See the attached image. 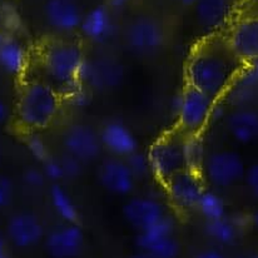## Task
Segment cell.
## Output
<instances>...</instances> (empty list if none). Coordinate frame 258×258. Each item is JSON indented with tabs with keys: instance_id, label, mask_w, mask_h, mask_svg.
<instances>
[{
	"instance_id": "cell-32",
	"label": "cell",
	"mask_w": 258,
	"mask_h": 258,
	"mask_svg": "<svg viewBox=\"0 0 258 258\" xmlns=\"http://www.w3.org/2000/svg\"><path fill=\"white\" fill-rule=\"evenodd\" d=\"M244 180L251 195L258 200V163L252 164L249 168H247Z\"/></svg>"
},
{
	"instance_id": "cell-40",
	"label": "cell",
	"mask_w": 258,
	"mask_h": 258,
	"mask_svg": "<svg viewBox=\"0 0 258 258\" xmlns=\"http://www.w3.org/2000/svg\"><path fill=\"white\" fill-rule=\"evenodd\" d=\"M8 35H9V34H8V33H5L4 30H0V44L4 42L5 38H7Z\"/></svg>"
},
{
	"instance_id": "cell-14",
	"label": "cell",
	"mask_w": 258,
	"mask_h": 258,
	"mask_svg": "<svg viewBox=\"0 0 258 258\" xmlns=\"http://www.w3.org/2000/svg\"><path fill=\"white\" fill-rule=\"evenodd\" d=\"M99 182L108 192L115 196H128L136 187L137 178L129 168L125 159L113 157L100 164Z\"/></svg>"
},
{
	"instance_id": "cell-27",
	"label": "cell",
	"mask_w": 258,
	"mask_h": 258,
	"mask_svg": "<svg viewBox=\"0 0 258 258\" xmlns=\"http://www.w3.org/2000/svg\"><path fill=\"white\" fill-rule=\"evenodd\" d=\"M125 161H127L129 168L133 172L134 177L137 179H144V178H148L151 175H153V169H152V164L151 161H149L148 153L144 154L137 151L136 153H133L128 158H125Z\"/></svg>"
},
{
	"instance_id": "cell-25",
	"label": "cell",
	"mask_w": 258,
	"mask_h": 258,
	"mask_svg": "<svg viewBox=\"0 0 258 258\" xmlns=\"http://www.w3.org/2000/svg\"><path fill=\"white\" fill-rule=\"evenodd\" d=\"M197 211L202 215L206 221L222 218L227 216V206L223 198L215 190L206 189L198 202Z\"/></svg>"
},
{
	"instance_id": "cell-18",
	"label": "cell",
	"mask_w": 258,
	"mask_h": 258,
	"mask_svg": "<svg viewBox=\"0 0 258 258\" xmlns=\"http://www.w3.org/2000/svg\"><path fill=\"white\" fill-rule=\"evenodd\" d=\"M228 133L241 144L258 141V112L252 108L241 107L229 113L226 118Z\"/></svg>"
},
{
	"instance_id": "cell-19",
	"label": "cell",
	"mask_w": 258,
	"mask_h": 258,
	"mask_svg": "<svg viewBox=\"0 0 258 258\" xmlns=\"http://www.w3.org/2000/svg\"><path fill=\"white\" fill-rule=\"evenodd\" d=\"M81 30L93 43L108 42L114 33V20L110 10L104 5H98L90 9L84 14Z\"/></svg>"
},
{
	"instance_id": "cell-5",
	"label": "cell",
	"mask_w": 258,
	"mask_h": 258,
	"mask_svg": "<svg viewBox=\"0 0 258 258\" xmlns=\"http://www.w3.org/2000/svg\"><path fill=\"white\" fill-rule=\"evenodd\" d=\"M216 103L217 99L207 93L187 84L178 99L177 114L180 131L187 136L201 134L211 122Z\"/></svg>"
},
{
	"instance_id": "cell-34",
	"label": "cell",
	"mask_w": 258,
	"mask_h": 258,
	"mask_svg": "<svg viewBox=\"0 0 258 258\" xmlns=\"http://www.w3.org/2000/svg\"><path fill=\"white\" fill-rule=\"evenodd\" d=\"M196 258H226L223 254L217 249H206V251L201 252Z\"/></svg>"
},
{
	"instance_id": "cell-9",
	"label": "cell",
	"mask_w": 258,
	"mask_h": 258,
	"mask_svg": "<svg viewBox=\"0 0 258 258\" xmlns=\"http://www.w3.org/2000/svg\"><path fill=\"white\" fill-rule=\"evenodd\" d=\"M125 38L132 51L139 55H151L163 45L164 32L162 25L153 18L141 17L129 24Z\"/></svg>"
},
{
	"instance_id": "cell-10",
	"label": "cell",
	"mask_w": 258,
	"mask_h": 258,
	"mask_svg": "<svg viewBox=\"0 0 258 258\" xmlns=\"http://www.w3.org/2000/svg\"><path fill=\"white\" fill-rule=\"evenodd\" d=\"M61 142L67 154L82 163L97 159L103 148L99 133L87 124H73L69 127L63 134Z\"/></svg>"
},
{
	"instance_id": "cell-16",
	"label": "cell",
	"mask_w": 258,
	"mask_h": 258,
	"mask_svg": "<svg viewBox=\"0 0 258 258\" xmlns=\"http://www.w3.org/2000/svg\"><path fill=\"white\" fill-rule=\"evenodd\" d=\"M84 246V233L78 223H67L50 232L45 242L53 258H76Z\"/></svg>"
},
{
	"instance_id": "cell-1",
	"label": "cell",
	"mask_w": 258,
	"mask_h": 258,
	"mask_svg": "<svg viewBox=\"0 0 258 258\" xmlns=\"http://www.w3.org/2000/svg\"><path fill=\"white\" fill-rule=\"evenodd\" d=\"M244 67L231 50L228 43L211 38L200 44L190 54L185 76L188 86L219 100L227 94Z\"/></svg>"
},
{
	"instance_id": "cell-39",
	"label": "cell",
	"mask_w": 258,
	"mask_h": 258,
	"mask_svg": "<svg viewBox=\"0 0 258 258\" xmlns=\"http://www.w3.org/2000/svg\"><path fill=\"white\" fill-rule=\"evenodd\" d=\"M127 2H129V0H112L113 5H115V7H122V5H124Z\"/></svg>"
},
{
	"instance_id": "cell-29",
	"label": "cell",
	"mask_w": 258,
	"mask_h": 258,
	"mask_svg": "<svg viewBox=\"0 0 258 258\" xmlns=\"http://www.w3.org/2000/svg\"><path fill=\"white\" fill-rule=\"evenodd\" d=\"M14 197V185L10 178L0 174V210L8 207Z\"/></svg>"
},
{
	"instance_id": "cell-23",
	"label": "cell",
	"mask_w": 258,
	"mask_h": 258,
	"mask_svg": "<svg viewBox=\"0 0 258 258\" xmlns=\"http://www.w3.org/2000/svg\"><path fill=\"white\" fill-rule=\"evenodd\" d=\"M119 78V72L115 69L114 64L112 67L103 61L99 64L84 61L83 69L81 73V79H84L88 83L94 86H113L114 82Z\"/></svg>"
},
{
	"instance_id": "cell-24",
	"label": "cell",
	"mask_w": 258,
	"mask_h": 258,
	"mask_svg": "<svg viewBox=\"0 0 258 258\" xmlns=\"http://www.w3.org/2000/svg\"><path fill=\"white\" fill-rule=\"evenodd\" d=\"M206 232L216 242L227 246L236 242L239 233V224L234 219L226 216L213 221H207Z\"/></svg>"
},
{
	"instance_id": "cell-11",
	"label": "cell",
	"mask_w": 258,
	"mask_h": 258,
	"mask_svg": "<svg viewBox=\"0 0 258 258\" xmlns=\"http://www.w3.org/2000/svg\"><path fill=\"white\" fill-rule=\"evenodd\" d=\"M227 43L244 66L251 64L258 56V17L244 18L236 23Z\"/></svg>"
},
{
	"instance_id": "cell-37",
	"label": "cell",
	"mask_w": 258,
	"mask_h": 258,
	"mask_svg": "<svg viewBox=\"0 0 258 258\" xmlns=\"http://www.w3.org/2000/svg\"><path fill=\"white\" fill-rule=\"evenodd\" d=\"M197 2L198 0H180V3H182L184 7H195V4Z\"/></svg>"
},
{
	"instance_id": "cell-7",
	"label": "cell",
	"mask_w": 258,
	"mask_h": 258,
	"mask_svg": "<svg viewBox=\"0 0 258 258\" xmlns=\"http://www.w3.org/2000/svg\"><path fill=\"white\" fill-rule=\"evenodd\" d=\"M137 246L143 253L153 258H177L179 243L174 237V224L171 217L167 216L152 228L138 232Z\"/></svg>"
},
{
	"instance_id": "cell-30",
	"label": "cell",
	"mask_w": 258,
	"mask_h": 258,
	"mask_svg": "<svg viewBox=\"0 0 258 258\" xmlns=\"http://www.w3.org/2000/svg\"><path fill=\"white\" fill-rule=\"evenodd\" d=\"M28 144V148H29L30 153L33 154V157L40 161L43 163L46 158H48L50 154H49L48 148H46L45 143L39 138V137H35V136H30L29 139L27 142Z\"/></svg>"
},
{
	"instance_id": "cell-3",
	"label": "cell",
	"mask_w": 258,
	"mask_h": 258,
	"mask_svg": "<svg viewBox=\"0 0 258 258\" xmlns=\"http://www.w3.org/2000/svg\"><path fill=\"white\" fill-rule=\"evenodd\" d=\"M60 108L59 92L49 83L33 81L24 84L17 103V122L25 131L48 127Z\"/></svg>"
},
{
	"instance_id": "cell-28",
	"label": "cell",
	"mask_w": 258,
	"mask_h": 258,
	"mask_svg": "<svg viewBox=\"0 0 258 258\" xmlns=\"http://www.w3.org/2000/svg\"><path fill=\"white\" fill-rule=\"evenodd\" d=\"M43 171L45 173L46 179L51 180L53 183H60L61 180L67 179V171L64 166L63 157H51L49 156L43 162Z\"/></svg>"
},
{
	"instance_id": "cell-41",
	"label": "cell",
	"mask_w": 258,
	"mask_h": 258,
	"mask_svg": "<svg viewBox=\"0 0 258 258\" xmlns=\"http://www.w3.org/2000/svg\"><path fill=\"white\" fill-rule=\"evenodd\" d=\"M133 258H153V257L148 256V254H146V253H142V254H137V256H134Z\"/></svg>"
},
{
	"instance_id": "cell-43",
	"label": "cell",
	"mask_w": 258,
	"mask_h": 258,
	"mask_svg": "<svg viewBox=\"0 0 258 258\" xmlns=\"http://www.w3.org/2000/svg\"><path fill=\"white\" fill-rule=\"evenodd\" d=\"M253 258H258V256H254V257H253Z\"/></svg>"
},
{
	"instance_id": "cell-42",
	"label": "cell",
	"mask_w": 258,
	"mask_h": 258,
	"mask_svg": "<svg viewBox=\"0 0 258 258\" xmlns=\"http://www.w3.org/2000/svg\"><path fill=\"white\" fill-rule=\"evenodd\" d=\"M0 163H2V153H0Z\"/></svg>"
},
{
	"instance_id": "cell-22",
	"label": "cell",
	"mask_w": 258,
	"mask_h": 258,
	"mask_svg": "<svg viewBox=\"0 0 258 258\" xmlns=\"http://www.w3.org/2000/svg\"><path fill=\"white\" fill-rule=\"evenodd\" d=\"M49 200L55 213L67 223H78L79 210L73 197L60 183H53L49 189Z\"/></svg>"
},
{
	"instance_id": "cell-2",
	"label": "cell",
	"mask_w": 258,
	"mask_h": 258,
	"mask_svg": "<svg viewBox=\"0 0 258 258\" xmlns=\"http://www.w3.org/2000/svg\"><path fill=\"white\" fill-rule=\"evenodd\" d=\"M84 61L83 49L77 42L53 40L42 51L43 71L50 82L49 84H54L69 94L79 88Z\"/></svg>"
},
{
	"instance_id": "cell-35",
	"label": "cell",
	"mask_w": 258,
	"mask_h": 258,
	"mask_svg": "<svg viewBox=\"0 0 258 258\" xmlns=\"http://www.w3.org/2000/svg\"><path fill=\"white\" fill-rule=\"evenodd\" d=\"M246 68H247V71L251 73V76L253 77V78L258 82V56L256 59H254L253 61H252L251 64L246 66Z\"/></svg>"
},
{
	"instance_id": "cell-26",
	"label": "cell",
	"mask_w": 258,
	"mask_h": 258,
	"mask_svg": "<svg viewBox=\"0 0 258 258\" xmlns=\"http://www.w3.org/2000/svg\"><path fill=\"white\" fill-rule=\"evenodd\" d=\"M205 143L201 134H192L185 138V157H187V169L197 173H202L206 156Z\"/></svg>"
},
{
	"instance_id": "cell-6",
	"label": "cell",
	"mask_w": 258,
	"mask_h": 258,
	"mask_svg": "<svg viewBox=\"0 0 258 258\" xmlns=\"http://www.w3.org/2000/svg\"><path fill=\"white\" fill-rule=\"evenodd\" d=\"M246 164L237 152L229 149L216 151L207 156L202 172L207 182L215 188H229L244 179Z\"/></svg>"
},
{
	"instance_id": "cell-36",
	"label": "cell",
	"mask_w": 258,
	"mask_h": 258,
	"mask_svg": "<svg viewBox=\"0 0 258 258\" xmlns=\"http://www.w3.org/2000/svg\"><path fill=\"white\" fill-rule=\"evenodd\" d=\"M0 258H10L9 254H8L5 243L2 241V239H0Z\"/></svg>"
},
{
	"instance_id": "cell-13",
	"label": "cell",
	"mask_w": 258,
	"mask_h": 258,
	"mask_svg": "<svg viewBox=\"0 0 258 258\" xmlns=\"http://www.w3.org/2000/svg\"><path fill=\"white\" fill-rule=\"evenodd\" d=\"M84 14L78 0H46L44 5L46 23L60 33L81 29Z\"/></svg>"
},
{
	"instance_id": "cell-38",
	"label": "cell",
	"mask_w": 258,
	"mask_h": 258,
	"mask_svg": "<svg viewBox=\"0 0 258 258\" xmlns=\"http://www.w3.org/2000/svg\"><path fill=\"white\" fill-rule=\"evenodd\" d=\"M252 223L258 228V208L253 212V216H252Z\"/></svg>"
},
{
	"instance_id": "cell-12",
	"label": "cell",
	"mask_w": 258,
	"mask_h": 258,
	"mask_svg": "<svg viewBox=\"0 0 258 258\" xmlns=\"http://www.w3.org/2000/svg\"><path fill=\"white\" fill-rule=\"evenodd\" d=\"M123 216L129 226L142 232L158 224L167 213L163 205L154 198L134 197L123 207Z\"/></svg>"
},
{
	"instance_id": "cell-17",
	"label": "cell",
	"mask_w": 258,
	"mask_h": 258,
	"mask_svg": "<svg viewBox=\"0 0 258 258\" xmlns=\"http://www.w3.org/2000/svg\"><path fill=\"white\" fill-rule=\"evenodd\" d=\"M7 231L10 241L19 248L35 246L44 236L42 221L30 212H20L13 216L8 223Z\"/></svg>"
},
{
	"instance_id": "cell-15",
	"label": "cell",
	"mask_w": 258,
	"mask_h": 258,
	"mask_svg": "<svg viewBox=\"0 0 258 258\" xmlns=\"http://www.w3.org/2000/svg\"><path fill=\"white\" fill-rule=\"evenodd\" d=\"M103 147L118 158H128L139 151V143L136 134L125 123L119 120L107 122L99 132Z\"/></svg>"
},
{
	"instance_id": "cell-8",
	"label": "cell",
	"mask_w": 258,
	"mask_h": 258,
	"mask_svg": "<svg viewBox=\"0 0 258 258\" xmlns=\"http://www.w3.org/2000/svg\"><path fill=\"white\" fill-rule=\"evenodd\" d=\"M171 202L179 211L197 210L198 202L206 190L201 173L184 169L164 182Z\"/></svg>"
},
{
	"instance_id": "cell-4",
	"label": "cell",
	"mask_w": 258,
	"mask_h": 258,
	"mask_svg": "<svg viewBox=\"0 0 258 258\" xmlns=\"http://www.w3.org/2000/svg\"><path fill=\"white\" fill-rule=\"evenodd\" d=\"M182 132V131H180ZM185 138L187 134L167 133L157 139L148 151L153 175L161 182L177 173L187 169V157H185Z\"/></svg>"
},
{
	"instance_id": "cell-21",
	"label": "cell",
	"mask_w": 258,
	"mask_h": 258,
	"mask_svg": "<svg viewBox=\"0 0 258 258\" xmlns=\"http://www.w3.org/2000/svg\"><path fill=\"white\" fill-rule=\"evenodd\" d=\"M28 54L23 44L8 35L0 44V68L9 76H20L25 71Z\"/></svg>"
},
{
	"instance_id": "cell-20",
	"label": "cell",
	"mask_w": 258,
	"mask_h": 258,
	"mask_svg": "<svg viewBox=\"0 0 258 258\" xmlns=\"http://www.w3.org/2000/svg\"><path fill=\"white\" fill-rule=\"evenodd\" d=\"M195 12L201 27L213 32L228 20L232 13V0H198L195 4Z\"/></svg>"
},
{
	"instance_id": "cell-31",
	"label": "cell",
	"mask_w": 258,
	"mask_h": 258,
	"mask_svg": "<svg viewBox=\"0 0 258 258\" xmlns=\"http://www.w3.org/2000/svg\"><path fill=\"white\" fill-rule=\"evenodd\" d=\"M23 179H24L25 184L29 185L30 188H34V189L42 188L45 180H48L43 169L38 168L27 169L24 172V174H23Z\"/></svg>"
},
{
	"instance_id": "cell-33",
	"label": "cell",
	"mask_w": 258,
	"mask_h": 258,
	"mask_svg": "<svg viewBox=\"0 0 258 258\" xmlns=\"http://www.w3.org/2000/svg\"><path fill=\"white\" fill-rule=\"evenodd\" d=\"M9 117H10L9 107H8L7 102L0 97V127H3V125L9 120Z\"/></svg>"
}]
</instances>
